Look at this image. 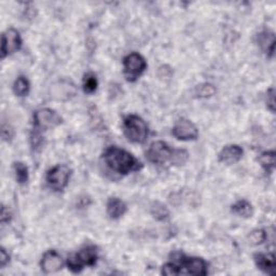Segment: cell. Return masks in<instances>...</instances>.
Returning a JSON list of instances; mask_svg holds the SVG:
<instances>
[{"instance_id":"obj_1","label":"cell","mask_w":276,"mask_h":276,"mask_svg":"<svg viewBox=\"0 0 276 276\" xmlns=\"http://www.w3.org/2000/svg\"><path fill=\"white\" fill-rule=\"evenodd\" d=\"M103 157L110 170L121 175H127L143 169L142 162L138 161L132 153L116 146L107 148Z\"/></svg>"},{"instance_id":"obj_2","label":"cell","mask_w":276,"mask_h":276,"mask_svg":"<svg viewBox=\"0 0 276 276\" xmlns=\"http://www.w3.org/2000/svg\"><path fill=\"white\" fill-rule=\"evenodd\" d=\"M123 129L127 140L134 144L145 143L149 135L147 123L136 114H130L124 118Z\"/></svg>"},{"instance_id":"obj_3","label":"cell","mask_w":276,"mask_h":276,"mask_svg":"<svg viewBox=\"0 0 276 276\" xmlns=\"http://www.w3.org/2000/svg\"><path fill=\"white\" fill-rule=\"evenodd\" d=\"M98 259V250L93 245L85 246L67 259V267L73 273H80L84 267H94Z\"/></svg>"},{"instance_id":"obj_4","label":"cell","mask_w":276,"mask_h":276,"mask_svg":"<svg viewBox=\"0 0 276 276\" xmlns=\"http://www.w3.org/2000/svg\"><path fill=\"white\" fill-rule=\"evenodd\" d=\"M174 258L178 262H174L178 269V275L205 276L207 273V263L202 258L186 257L182 254H175Z\"/></svg>"},{"instance_id":"obj_5","label":"cell","mask_w":276,"mask_h":276,"mask_svg":"<svg viewBox=\"0 0 276 276\" xmlns=\"http://www.w3.org/2000/svg\"><path fill=\"white\" fill-rule=\"evenodd\" d=\"M124 77L129 82H135L147 69V62L145 57L140 53H130L123 60Z\"/></svg>"},{"instance_id":"obj_6","label":"cell","mask_w":276,"mask_h":276,"mask_svg":"<svg viewBox=\"0 0 276 276\" xmlns=\"http://www.w3.org/2000/svg\"><path fill=\"white\" fill-rule=\"evenodd\" d=\"M72 170L67 165L60 164L54 166L53 169L48 171L47 173V183L50 188L55 191H63L68 186L69 179H71Z\"/></svg>"},{"instance_id":"obj_7","label":"cell","mask_w":276,"mask_h":276,"mask_svg":"<svg viewBox=\"0 0 276 276\" xmlns=\"http://www.w3.org/2000/svg\"><path fill=\"white\" fill-rule=\"evenodd\" d=\"M175 149L167 145L164 142H154L150 145L147 150V159L149 162L156 165H164L165 163H173Z\"/></svg>"},{"instance_id":"obj_8","label":"cell","mask_w":276,"mask_h":276,"mask_svg":"<svg viewBox=\"0 0 276 276\" xmlns=\"http://www.w3.org/2000/svg\"><path fill=\"white\" fill-rule=\"evenodd\" d=\"M62 117L50 108H42L34 113V126L39 131L53 129L62 124Z\"/></svg>"},{"instance_id":"obj_9","label":"cell","mask_w":276,"mask_h":276,"mask_svg":"<svg viewBox=\"0 0 276 276\" xmlns=\"http://www.w3.org/2000/svg\"><path fill=\"white\" fill-rule=\"evenodd\" d=\"M175 138L183 142L195 141L199 137V130L195 124L188 119H179L176 122L172 131Z\"/></svg>"},{"instance_id":"obj_10","label":"cell","mask_w":276,"mask_h":276,"mask_svg":"<svg viewBox=\"0 0 276 276\" xmlns=\"http://www.w3.org/2000/svg\"><path fill=\"white\" fill-rule=\"evenodd\" d=\"M22 38L19 33L14 28H9L3 35L2 57L5 58L17 52L22 47Z\"/></svg>"},{"instance_id":"obj_11","label":"cell","mask_w":276,"mask_h":276,"mask_svg":"<svg viewBox=\"0 0 276 276\" xmlns=\"http://www.w3.org/2000/svg\"><path fill=\"white\" fill-rule=\"evenodd\" d=\"M40 267L44 273L52 274L62 270L64 261L56 250H48L41 259Z\"/></svg>"},{"instance_id":"obj_12","label":"cell","mask_w":276,"mask_h":276,"mask_svg":"<svg viewBox=\"0 0 276 276\" xmlns=\"http://www.w3.org/2000/svg\"><path fill=\"white\" fill-rule=\"evenodd\" d=\"M244 154L242 147L238 145H228L219 152V161L226 165H232L238 163Z\"/></svg>"},{"instance_id":"obj_13","label":"cell","mask_w":276,"mask_h":276,"mask_svg":"<svg viewBox=\"0 0 276 276\" xmlns=\"http://www.w3.org/2000/svg\"><path fill=\"white\" fill-rule=\"evenodd\" d=\"M255 263L258 269L265 274L273 275L275 273V256L274 254H256L254 256Z\"/></svg>"},{"instance_id":"obj_14","label":"cell","mask_w":276,"mask_h":276,"mask_svg":"<svg viewBox=\"0 0 276 276\" xmlns=\"http://www.w3.org/2000/svg\"><path fill=\"white\" fill-rule=\"evenodd\" d=\"M126 204L119 198H110L107 202V214L111 219H119L126 213Z\"/></svg>"},{"instance_id":"obj_15","label":"cell","mask_w":276,"mask_h":276,"mask_svg":"<svg viewBox=\"0 0 276 276\" xmlns=\"http://www.w3.org/2000/svg\"><path fill=\"white\" fill-rule=\"evenodd\" d=\"M258 44L263 50L264 53H267L268 56L272 57L274 55V48H275V35L271 31H263L258 35Z\"/></svg>"},{"instance_id":"obj_16","label":"cell","mask_w":276,"mask_h":276,"mask_svg":"<svg viewBox=\"0 0 276 276\" xmlns=\"http://www.w3.org/2000/svg\"><path fill=\"white\" fill-rule=\"evenodd\" d=\"M231 211L233 214L243 217V218H249V217H251L254 214L252 205L246 200H240L235 204H233L231 207Z\"/></svg>"},{"instance_id":"obj_17","label":"cell","mask_w":276,"mask_h":276,"mask_svg":"<svg viewBox=\"0 0 276 276\" xmlns=\"http://www.w3.org/2000/svg\"><path fill=\"white\" fill-rule=\"evenodd\" d=\"M150 213L153 218L157 221H165L170 218V211L161 202H154L151 205Z\"/></svg>"},{"instance_id":"obj_18","label":"cell","mask_w":276,"mask_h":276,"mask_svg":"<svg viewBox=\"0 0 276 276\" xmlns=\"http://www.w3.org/2000/svg\"><path fill=\"white\" fill-rule=\"evenodd\" d=\"M31 91V83H29L28 79L24 76H19L13 84V92L16 96L23 97L28 95Z\"/></svg>"},{"instance_id":"obj_19","label":"cell","mask_w":276,"mask_h":276,"mask_svg":"<svg viewBox=\"0 0 276 276\" xmlns=\"http://www.w3.org/2000/svg\"><path fill=\"white\" fill-rule=\"evenodd\" d=\"M259 162L264 171L271 174L275 169V152L274 151H265L261 153L259 156Z\"/></svg>"},{"instance_id":"obj_20","label":"cell","mask_w":276,"mask_h":276,"mask_svg":"<svg viewBox=\"0 0 276 276\" xmlns=\"http://www.w3.org/2000/svg\"><path fill=\"white\" fill-rule=\"evenodd\" d=\"M82 86L83 91L86 94H93L98 86V81L97 78L93 73H87L83 76V81H82Z\"/></svg>"},{"instance_id":"obj_21","label":"cell","mask_w":276,"mask_h":276,"mask_svg":"<svg viewBox=\"0 0 276 276\" xmlns=\"http://www.w3.org/2000/svg\"><path fill=\"white\" fill-rule=\"evenodd\" d=\"M216 87L211 83H201L194 88V94L199 98H209L216 94Z\"/></svg>"},{"instance_id":"obj_22","label":"cell","mask_w":276,"mask_h":276,"mask_svg":"<svg viewBox=\"0 0 276 276\" xmlns=\"http://www.w3.org/2000/svg\"><path fill=\"white\" fill-rule=\"evenodd\" d=\"M14 172H15V177L18 183L25 185L28 181L29 178V173H28V167L23 163V162H15L14 165Z\"/></svg>"},{"instance_id":"obj_23","label":"cell","mask_w":276,"mask_h":276,"mask_svg":"<svg viewBox=\"0 0 276 276\" xmlns=\"http://www.w3.org/2000/svg\"><path fill=\"white\" fill-rule=\"evenodd\" d=\"M247 240L249 244L252 246L261 245L267 241V233H265V231L262 229H256L248 234Z\"/></svg>"},{"instance_id":"obj_24","label":"cell","mask_w":276,"mask_h":276,"mask_svg":"<svg viewBox=\"0 0 276 276\" xmlns=\"http://www.w3.org/2000/svg\"><path fill=\"white\" fill-rule=\"evenodd\" d=\"M189 159V153L185 149H175L172 165L180 166L183 165Z\"/></svg>"},{"instance_id":"obj_25","label":"cell","mask_w":276,"mask_h":276,"mask_svg":"<svg viewBox=\"0 0 276 276\" xmlns=\"http://www.w3.org/2000/svg\"><path fill=\"white\" fill-rule=\"evenodd\" d=\"M31 146L34 150H39L41 148L42 144H43V137L41 135V132L39 130L34 129V131L31 133Z\"/></svg>"},{"instance_id":"obj_26","label":"cell","mask_w":276,"mask_h":276,"mask_svg":"<svg viewBox=\"0 0 276 276\" xmlns=\"http://www.w3.org/2000/svg\"><path fill=\"white\" fill-rule=\"evenodd\" d=\"M162 274L167 275V276H175L178 275V269H177V265L173 262H169L163 265L162 268Z\"/></svg>"},{"instance_id":"obj_27","label":"cell","mask_w":276,"mask_h":276,"mask_svg":"<svg viewBox=\"0 0 276 276\" xmlns=\"http://www.w3.org/2000/svg\"><path fill=\"white\" fill-rule=\"evenodd\" d=\"M267 106L272 112L275 111V92L273 87L267 93Z\"/></svg>"},{"instance_id":"obj_28","label":"cell","mask_w":276,"mask_h":276,"mask_svg":"<svg viewBox=\"0 0 276 276\" xmlns=\"http://www.w3.org/2000/svg\"><path fill=\"white\" fill-rule=\"evenodd\" d=\"M3 138L7 142H10L14 136V131L12 130V127H10L8 124L3 125V130H2Z\"/></svg>"},{"instance_id":"obj_29","label":"cell","mask_w":276,"mask_h":276,"mask_svg":"<svg viewBox=\"0 0 276 276\" xmlns=\"http://www.w3.org/2000/svg\"><path fill=\"white\" fill-rule=\"evenodd\" d=\"M9 261H10V256L7 252V250L3 247L2 249H0V267H2V269L6 267V265L9 263Z\"/></svg>"},{"instance_id":"obj_30","label":"cell","mask_w":276,"mask_h":276,"mask_svg":"<svg viewBox=\"0 0 276 276\" xmlns=\"http://www.w3.org/2000/svg\"><path fill=\"white\" fill-rule=\"evenodd\" d=\"M11 220V213H10L9 209H7L6 206L2 207V222L5 224Z\"/></svg>"}]
</instances>
